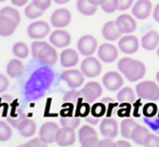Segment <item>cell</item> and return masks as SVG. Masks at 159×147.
<instances>
[{"mask_svg": "<svg viewBox=\"0 0 159 147\" xmlns=\"http://www.w3.org/2000/svg\"><path fill=\"white\" fill-rule=\"evenodd\" d=\"M118 68L124 74L125 77L131 82L140 80L141 78L144 77L146 73V67L142 62L130 59V57H124L120 60L118 63Z\"/></svg>", "mask_w": 159, "mask_h": 147, "instance_id": "cell-1", "label": "cell"}, {"mask_svg": "<svg viewBox=\"0 0 159 147\" xmlns=\"http://www.w3.org/2000/svg\"><path fill=\"white\" fill-rule=\"evenodd\" d=\"M32 53L35 59L47 65H53L57 61V52L47 41H35L32 44Z\"/></svg>", "mask_w": 159, "mask_h": 147, "instance_id": "cell-2", "label": "cell"}, {"mask_svg": "<svg viewBox=\"0 0 159 147\" xmlns=\"http://www.w3.org/2000/svg\"><path fill=\"white\" fill-rule=\"evenodd\" d=\"M136 93L139 97L146 101H158L159 87L154 81H142L136 84Z\"/></svg>", "mask_w": 159, "mask_h": 147, "instance_id": "cell-3", "label": "cell"}, {"mask_svg": "<svg viewBox=\"0 0 159 147\" xmlns=\"http://www.w3.org/2000/svg\"><path fill=\"white\" fill-rule=\"evenodd\" d=\"M102 70V64L98 59L93 56H88L82 61L81 63V72L84 76L89 78H94L98 76Z\"/></svg>", "mask_w": 159, "mask_h": 147, "instance_id": "cell-4", "label": "cell"}, {"mask_svg": "<svg viewBox=\"0 0 159 147\" xmlns=\"http://www.w3.org/2000/svg\"><path fill=\"white\" fill-rule=\"evenodd\" d=\"M103 92V89L101 87V84L96 81H90L84 87V89L81 90L82 96H84V101L88 103H93L95 102L98 97L101 96Z\"/></svg>", "mask_w": 159, "mask_h": 147, "instance_id": "cell-5", "label": "cell"}, {"mask_svg": "<svg viewBox=\"0 0 159 147\" xmlns=\"http://www.w3.org/2000/svg\"><path fill=\"white\" fill-rule=\"evenodd\" d=\"M98 48V41L91 35H84L78 41V50L82 55L90 56L95 52Z\"/></svg>", "mask_w": 159, "mask_h": 147, "instance_id": "cell-6", "label": "cell"}, {"mask_svg": "<svg viewBox=\"0 0 159 147\" xmlns=\"http://www.w3.org/2000/svg\"><path fill=\"white\" fill-rule=\"evenodd\" d=\"M62 78L64 79V81H66L69 88L71 89L79 88L84 82V74L78 69L65 70L63 75H62Z\"/></svg>", "mask_w": 159, "mask_h": 147, "instance_id": "cell-7", "label": "cell"}, {"mask_svg": "<svg viewBox=\"0 0 159 147\" xmlns=\"http://www.w3.org/2000/svg\"><path fill=\"white\" fill-rule=\"evenodd\" d=\"M75 129L69 127H63L57 131L55 142L60 146H70L76 142V133Z\"/></svg>", "mask_w": 159, "mask_h": 147, "instance_id": "cell-8", "label": "cell"}, {"mask_svg": "<svg viewBox=\"0 0 159 147\" xmlns=\"http://www.w3.org/2000/svg\"><path fill=\"white\" fill-rule=\"evenodd\" d=\"M28 35L34 39H42L50 33V25L44 21L34 22L28 26Z\"/></svg>", "mask_w": 159, "mask_h": 147, "instance_id": "cell-9", "label": "cell"}, {"mask_svg": "<svg viewBox=\"0 0 159 147\" xmlns=\"http://www.w3.org/2000/svg\"><path fill=\"white\" fill-rule=\"evenodd\" d=\"M59 129V124H57L55 122H46L40 128V139L43 142H46L47 144L53 143V142H55V137H57Z\"/></svg>", "mask_w": 159, "mask_h": 147, "instance_id": "cell-10", "label": "cell"}, {"mask_svg": "<svg viewBox=\"0 0 159 147\" xmlns=\"http://www.w3.org/2000/svg\"><path fill=\"white\" fill-rule=\"evenodd\" d=\"M71 21V14L67 9H57L51 15V24L54 27H66Z\"/></svg>", "mask_w": 159, "mask_h": 147, "instance_id": "cell-11", "label": "cell"}, {"mask_svg": "<svg viewBox=\"0 0 159 147\" xmlns=\"http://www.w3.org/2000/svg\"><path fill=\"white\" fill-rule=\"evenodd\" d=\"M103 84L109 91H117L124 86V78L119 73L109 72L103 77Z\"/></svg>", "mask_w": 159, "mask_h": 147, "instance_id": "cell-12", "label": "cell"}, {"mask_svg": "<svg viewBox=\"0 0 159 147\" xmlns=\"http://www.w3.org/2000/svg\"><path fill=\"white\" fill-rule=\"evenodd\" d=\"M153 9V4L149 0H138L132 9V14L139 20H145L149 16Z\"/></svg>", "mask_w": 159, "mask_h": 147, "instance_id": "cell-13", "label": "cell"}, {"mask_svg": "<svg viewBox=\"0 0 159 147\" xmlns=\"http://www.w3.org/2000/svg\"><path fill=\"white\" fill-rule=\"evenodd\" d=\"M116 25L121 34H130L136 29V22L131 15L121 14L116 20Z\"/></svg>", "mask_w": 159, "mask_h": 147, "instance_id": "cell-14", "label": "cell"}, {"mask_svg": "<svg viewBox=\"0 0 159 147\" xmlns=\"http://www.w3.org/2000/svg\"><path fill=\"white\" fill-rule=\"evenodd\" d=\"M100 131L104 137L114 139V137H116L118 134L117 121L111 117L105 118V119L102 120V122H101V124H100Z\"/></svg>", "mask_w": 159, "mask_h": 147, "instance_id": "cell-15", "label": "cell"}, {"mask_svg": "<svg viewBox=\"0 0 159 147\" xmlns=\"http://www.w3.org/2000/svg\"><path fill=\"white\" fill-rule=\"evenodd\" d=\"M139 40L135 36H131V35H128V36L122 37L121 39L118 42V47L119 49L126 54H132V53H135L139 50Z\"/></svg>", "mask_w": 159, "mask_h": 147, "instance_id": "cell-16", "label": "cell"}, {"mask_svg": "<svg viewBox=\"0 0 159 147\" xmlns=\"http://www.w3.org/2000/svg\"><path fill=\"white\" fill-rule=\"evenodd\" d=\"M98 57L105 63H113L118 57V50L111 43H103L98 48Z\"/></svg>", "mask_w": 159, "mask_h": 147, "instance_id": "cell-17", "label": "cell"}, {"mask_svg": "<svg viewBox=\"0 0 159 147\" xmlns=\"http://www.w3.org/2000/svg\"><path fill=\"white\" fill-rule=\"evenodd\" d=\"M71 37L68 32L62 29H57L51 34L50 36V42L54 47L57 48H65L70 43Z\"/></svg>", "mask_w": 159, "mask_h": 147, "instance_id": "cell-18", "label": "cell"}, {"mask_svg": "<svg viewBox=\"0 0 159 147\" xmlns=\"http://www.w3.org/2000/svg\"><path fill=\"white\" fill-rule=\"evenodd\" d=\"M17 24L11 17L0 15V36H10L16 29Z\"/></svg>", "mask_w": 159, "mask_h": 147, "instance_id": "cell-19", "label": "cell"}, {"mask_svg": "<svg viewBox=\"0 0 159 147\" xmlns=\"http://www.w3.org/2000/svg\"><path fill=\"white\" fill-rule=\"evenodd\" d=\"M79 61V55L74 49H66L61 53V64L63 67H73Z\"/></svg>", "mask_w": 159, "mask_h": 147, "instance_id": "cell-20", "label": "cell"}, {"mask_svg": "<svg viewBox=\"0 0 159 147\" xmlns=\"http://www.w3.org/2000/svg\"><path fill=\"white\" fill-rule=\"evenodd\" d=\"M102 34L105 39L109 40V41H115V40H117L118 38H120V36H121V32L118 29L116 22L114 21L107 22L105 24L104 27H103Z\"/></svg>", "mask_w": 159, "mask_h": 147, "instance_id": "cell-21", "label": "cell"}, {"mask_svg": "<svg viewBox=\"0 0 159 147\" xmlns=\"http://www.w3.org/2000/svg\"><path fill=\"white\" fill-rule=\"evenodd\" d=\"M159 44V34L155 30H151L142 38V47L145 50L153 51Z\"/></svg>", "mask_w": 159, "mask_h": 147, "instance_id": "cell-22", "label": "cell"}, {"mask_svg": "<svg viewBox=\"0 0 159 147\" xmlns=\"http://www.w3.org/2000/svg\"><path fill=\"white\" fill-rule=\"evenodd\" d=\"M36 129H37V124L34 120L30 119V118H26L24 119L21 123L17 127V130H19L20 134L24 137H30L32 135L35 134Z\"/></svg>", "mask_w": 159, "mask_h": 147, "instance_id": "cell-23", "label": "cell"}, {"mask_svg": "<svg viewBox=\"0 0 159 147\" xmlns=\"http://www.w3.org/2000/svg\"><path fill=\"white\" fill-rule=\"evenodd\" d=\"M24 70V64L22 61L17 59H13L10 61V63L7 66V74L10 76L11 78H16L22 75Z\"/></svg>", "mask_w": 159, "mask_h": 147, "instance_id": "cell-24", "label": "cell"}, {"mask_svg": "<svg viewBox=\"0 0 159 147\" xmlns=\"http://www.w3.org/2000/svg\"><path fill=\"white\" fill-rule=\"evenodd\" d=\"M149 130L144 126H136L135 128L133 129L131 134V139L135 142L138 145H143L144 144V140L147 135L149 134Z\"/></svg>", "mask_w": 159, "mask_h": 147, "instance_id": "cell-25", "label": "cell"}, {"mask_svg": "<svg viewBox=\"0 0 159 147\" xmlns=\"http://www.w3.org/2000/svg\"><path fill=\"white\" fill-rule=\"evenodd\" d=\"M77 8L84 15H93L98 10V6L91 3L89 0H78Z\"/></svg>", "mask_w": 159, "mask_h": 147, "instance_id": "cell-26", "label": "cell"}, {"mask_svg": "<svg viewBox=\"0 0 159 147\" xmlns=\"http://www.w3.org/2000/svg\"><path fill=\"white\" fill-rule=\"evenodd\" d=\"M84 96H82L81 90L77 91V90H71L68 93H66L63 99L64 103H71L73 105L77 106L78 104H80L81 102H84Z\"/></svg>", "mask_w": 159, "mask_h": 147, "instance_id": "cell-27", "label": "cell"}, {"mask_svg": "<svg viewBox=\"0 0 159 147\" xmlns=\"http://www.w3.org/2000/svg\"><path fill=\"white\" fill-rule=\"evenodd\" d=\"M117 99L120 103H133L134 100H135V95H134V92L131 88L129 87H126L122 90H120L117 94Z\"/></svg>", "mask_w": 159, "mask_h": 147, "instance_id": "cell-28", "label": "cell"}, {"mask_svg": "<svg viewBox=\"0 0 159 147\" xmlns=\"http://www.w3.org/2000/svg\"><path fill=\"white\" fill-rule=\"evenodd\" d=\"M138 126L135 121L133 119H130V118H127L124 121L121 122V127H120V130H121V135L126 139H131V134L132 131L135 127Z\"/></svg>", "mask_w": 159, "mask_h": 147, "instance_id": "cell-29", "label": "cell"}, {"mask_svg": "<svg viewBox=\"0 0 159 147\" xmlns=\"http://www.w3.org/2000/svg\"><path fill=\"white\" fill-rule=\"evenodd\" d=\"M61 124L63 127H69V128L76 129L80 124V117L78 116H62L61 117Z\"/></svg>", "mask_w": 159, "mask_h": 147, "instance_id": "cell-30", "label": "cell"}, {"mask_svg": "<svg viewBox=\"0 0 159 147\" xmlns=\"http://www.w3.org/2000/svg\"><path fill=\"white\" fill-rule=\"evenodd\" d=\"M13 53L20 59H26L30 54V49L24 42H16L13 46Z\"/></svg>", "mask_w": 159, "mask_h": 147, "instance_id": "cell-31", "label": "cell"}, {"mask_svg": "<svg viewBox=\"0 0 159 147\" xmlns=\"http://www.w3.org/2000/svg\"><path fill=\"white\" fill-rule=\"evenodd\" d=\"M26 118H27V116H26V114L24 113L23 110L17 109L16 113H13L12 115L8 116V121H9V123L12 124L14 128H17L19 124L21 123L24 119H26Z\"/></svg>", "mask_w": 159, "mask_h": 147, "instance_id": "cell-32", "label": "cell"}, {"mask_svg": "<svg viewBox=\"0 0 159 147\" xmlns=\"http://www.w3.org/2000/svg\"><path fill=\"white\" fill-rule=\"evenodd\" d=\"M0 15H6V16L11 17L16 24H19L20 21H21V14H20V12L16 9L12 8V7H4L0 11Z\"/></svg>", "mask_w": 159, "mask_h": 147, "instance_id": "cell-33", "label": "cell"}, {"mask_svg": "<svg viewBox=\"0 0 159 147\" xmlns=\"http://www.w3.org/2000/svg\"><path fill=\"white\" fill-rule=\"evenodd\" d=\"M43 12H44V11L42 10V9L38 8V7L36 6V4H34V3L28 4V6L26 7V9H25L26 16L30 17V19H32V20L41 16V15L43 14Z\"/></svg>", "mask_w": 159, "mask_h": 147, "instance_id": "cell-34", "label": "cell"}, {"mask_svg": "<svg viewBox=\"0 0 159 147\" xmlns=\"http://www.w3.org/2000/svg\"><path fill=\"white\" fill-rule=\"evenodd\" d=\"M12 135V129L7 122L0 121V142H6Z\"/></svg>", "mask_w": 159, "mask_h": 147, "instance_id": "cell-35", "label": "cell"}, {"mask_svg": "<svg viewBox=\"0 0 159 147\" xmlns=\"http://www.w3.org/2000/svg\"><path fill=\"white\" fill-rule=\"evenodd\" d=\"M91 113V107L90 105H89L88 102H81L80 104H78L77 106H76V113L75 115L78 116V117H88L89 114Z\"/></svg>", "mask_w": 159, "mask_h": 147, "instance_id": "cell-36", "label": "cell"}, {"mask_svg": "<svg viewBox=\"0 0 159 147\" xmlns=\"http://www.w3.org/2000/svg\"><path fill=\"white\" fill-rule=\"evenodd\" d=\"M106 105H105L104 102H101V103H95L94 105L91 107V115L93 117H96V118H101L102 116L105 115L106 113Z\"/></svg>", "mask_w": 159, "mask_h": 147, "instance_id": "cell-37", "label": "cell"}, {"mask_svg": "<svg viewBox=\"0 0 159 147\" xmlns=\"http://www.w3.org/2000/svg\"><path fill=\"white\" fill-rule=\"evenodd\" d=\"M78 135H79V140H80V142H81V141H84V139H87V137L93 136V135H98V134H96V131L92 127L88 126V124H84V127L80 128L79 132H78Z\"/></svg>", "mask_w": 159, "mask_h": 147, "instance_id": "cell-38", "label": "cell"}, {"mask_svg": "<svg viewBox=\"0 0 159 147\" xmlns=\"http://www.w3.org/2000/svg\"><path fill=\"white\" fill-rule=\"evenodd\" d=\"M143 146L145 147H159V136L153 133H149L144 140Z\"/></svg>", "mask_w": 159, "mask_h": 147, "instance_id": "cell-39", "label": "cell"}, {"mask_svg": "<svg viewBox=\"0 0 159 147\" xmlns=\"http://www.w3.org/2000/svg\"><path fill=\"white\" fill-rule=\"evenodd\" d=\"M158 111V106L154 103H148L143 107V115L145 117H154Z\"/></svg>", "mask_w": 159, "mask_h": 147, "instance_id": "cell-40", "label": "cell"}, {"mask_svg": "<svg viewBox=\"0 0 159 147\" xmlns=\"http://www.w3.org/2000/svg\"><path fill=\"white\" fill-rule=\"evenodd\" d=\"M102 9L106 13H113L118 9V0H106L102 4Z\"/></svg>", "mask_w": 159, "mask_h": 147, "instance_id": "cell-41", "label": "cell"}, {"mask_svg": "<svg viewBox=\"0 0 159 147\" xmlns=\"http://www.w3.org/2000/svg\"><path fill=\"white\" fill-rule=\"evenodd\" d=\"M48 144L46 142H43L41 139H34L28 141L27 143L21 145V147H46Z\"/></svg>", "mask_w": 159, "mask_h": 147, "instance_id": "cell-42", "label": "cell"}, {"mask_svg": "<svg viewBox=\"0 0 159 147\" xmlns=\"http://www.w3.org/2000/svg\"><path fill=\"white\" fill-rule=\"evenodd\" d=\"M98 135H93V136H89L87 139H84V141H81V146L93 147V146H98Z\"/></svg>", "mask_w": 159, "mask_h": 147, "instance_id": "cell-43", "label": "cell"}, {"mask_svg": "<svg viewBox=\"0 0 159 147\" xmlns=\"http://www.w3.org/2000/svg\"><path fill=\"white\" fill-rule=\"evenodd\" d=\"M130 110H131L130 103H122V105L120 106L119 110H118V115H119V117H127L130 115Z\"/></svg>", "mask_w": 159, "mask_h": 147, "instance_id": "cell-44", "label": "cell"}, {"mask_svg": "<svg viewBox=\"0 0 159 147\" xmlns=\"http://www.w3.org/2000/svg\"><path fill=\"white\" fill-rule=\"evenodd\" d=\"M33 3L36 4L38 8H40L43 11H46L48 8H50L51 0H33Z\"/></svg>", "mask_w": 159, "mask_h": 147, "instance_id": "cell-45", "label": "cell"}, {"mask_svg": "<svg viewBox=\"0 0 159 147\" xmlns=\"http://www.w3.org/2000/svg\"><path fill=\"white\" fill-rule=\"evenodd\" d=\"M134 0H118V10L125 11L128 10L132 6Z\"/></svg>", "mask_w": 159, "mask_h": 147, "instance_id": "cell-46", "label": "cell"}, {"mask_svg": "<svg viewBox=\"0 0 159 147\" xmlns=\"http://www.w3.org/2000/svg\"><path fill=\"white\" fill-rule=\"evenodd\" d=\"M98 147H116V143L113 142L111 137H105L102 141H98Z\"/></svg>", "mask_w": 159, "mask_h": 147, "instance_id": "cell-47", "label": "cell"}, {"mask_svg": "<svg viewBox=\"0 0 159 147\" xmlns=\"http://www.w3.org/2000/svg\"><path fill=\"white\" fill-rule=\"evenodd\" d=\"M9 87V79L3 74H0V93L6 91Z\"/></svg>", "mask_w": 159, "mask_h": 147, "instance_id": "cell-48", "label": "cell"}, {"mask_svg": "<svg viewBox=\"0 0 159 147\" xmlns=\"http://www.w3.org/2000/svg\"><path fill=\"white\" fill-rule=\"evenodd\" d=\"M12 1V3L14 4V6L16 7H23L25 3H27L28 0H11Z\"/></svg>", "mask_w": 159, "mask_h": 147, "instance_id": "cell-49", "label": "cell"}, {"mask_svg": "<svg viewBox=\"0 0 159 147\" xmlns=\"http://www.w3.org/2000/svg\"><path fill=\"white\" fill-rule=\"evenodd\" d=\"M86 120H87L88 122H90V123H92V124H96V123L98 122V118L93 117L92 115L89 116V117H86Z\"/></svg>", "mask_w": 159, "mask_h": 147, "instance_id": "cell-50", "label": "cell"}, {"mask_svg": "<svg viewBox=\"0 0 159 147\" xmlns=\"http://www.w3.org/2000/svg\"><path fill=\"white\" fill-rule=\"evenodd\" d=\"M154 19H155L156 22L159 23V3L156 6L155 10H154Z\"/></svg>", "mask_w": 159, "mask_h": 147, "instance_id": "cell-51", "label": "cell"}, {"mask_svg": "<svg viewBox=\"0 0 159 147\" xmlns=\"http://www.w3.org/2000/svg\"><path fill=\"white\" fill-rule=\"evenodd\" d=\"M130 146L131 145L126 141H118L117 143H116V147H130Z\"/></svg>", "mask_w": 159, "mask_h": 147, "instance_id": "cell-52", "label": "cell"}, {"mask_svg": "<svg viewBox=\"0 0 159 147\" xmlns=\"http://www.w3.org/2000/svg\"><path fill=\"white\" fill-rule=\"evenodd\" d=\"M89 1H90L91 3L95 4V6H98V4H101V6H102L104 2H106V0H89Z\"/></svg>", "mask_w": 159, "mask_h": 147, "instance_id": "cell-53", "label": "cell"}, {"mask_svg": "<svg viewBox=\"0 0 159 147\" xmlns=\"http://www.w3.org/2000/svg\"><path fill=\"white\" fill-rule=\"evenodd\" d=\"M54 1L59 4H64V3H66V2H68L69 0H54Z\"/></svg>", "mask_w": 159, "mask_h": 147, "instance_id": "cell-54", "label": "cell"}, {"mask_svg": "<svg viewBox=\"0 0 159 147\" xmlns=\"http://www.w3.org/2000/svg\"><path fill=\"white\" fill-rule=\"evenodd\" d=\"M156 78H157V81L159 82V72L157 73V75H156Z\"/></svg>", "mask_w": 159, "mask_h": 147, "instance_id": "cell-55", "label": "cell"}, {"mask_svg": "<svg viewBox=\"0 0 159 147\" xmlns=\"http://www.w3.org/2000/svg\"><path fill=\"white\" fill-rule=\"evenodd\" d=\"M157 54H158V56H159V48H158V51H157Z\"/></svg>", "mask_w": 159, "mask_h": 147, "instance_id": "cell-56", "label": "cell"}, {"mask_svg": "<svg viewBox=\"0 0 159 147\" xmlns=\"http://www.w3.org/2000/svg\"><path fill=\"white\" fill-rule=\"evenodd\" d=\"M3 1H6V0H0V2H3Z\"/></svg>", "mask_w": 159, "mask_h": 147, "instance_id": "cell-57", "label": "cell"}]
</instances>
